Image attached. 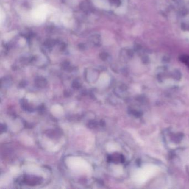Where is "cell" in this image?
Masks as SVG:
<instances>
[{"mask_svg": "<svg viewBox=\"0 0 189 189\" xmlns=\"http://www.w3.org/2000/svg\"><path fill=\"white\" fill-rule=\"evenodd\" d=\"M22 182L27 185L35 186L40 183V177L27 175L23 177Z\"/></svg>", "mask_w": 189, "mask_h": 189, "instance_id": "1", "label": "cell"}, {"mask_svg": "<svg viewBox=\"0 0 189 189\" xmlns=\"http://www.w3.org/2000/svg\"><path fill=\"white\" fill-rule=\"evenodd\" d=\"M35 85L39 88H44L47 84L46 79L42 76H37L35 79Z\"/></svg>", "mask_w": 189, "mask_h": 189, "instance_id": "2", "label": "cell"}, {"mask_svg": "<svg viewBox=\"0 0 189 189\" xmlns=\"http://www.w3.org/2000/svg\"><path fill=\"white\" fill-rule=\"evenodd\" d=\"M101 37L98 35H93L89 38V42L95 46H98L101 44Z\"/></svg>", "mask_w": 189, "mask_h": 189, "instance_id": "3", "label": "cell"}, {"mask_svg": "<svg viewBox=\"0 0 189 189\" xmlns=\"http://www.w3.org/2000/svg\"><path fill=\"white\" fill-rule=\"evenodd\" d=\"M123 158L121 155L118 154H114L113 155H110L108 157L109 161L114 162V163H118V162H123Z\"/></svg>", "mask_w": 189, "mask_h": 189, "instance_id": "4", "label": "cell"}, {"mask_svg": "<svg viewBox=\"0 0 189 189\" xmlns=\"http://www.w3.org/2000/svg\"><path fill=\"white\" fill-rule=\"evenodd\" d=\"M56 44V40H48L44 42V46L47 49H52L53 46H54Z\"/></svg>", "mask_w": 189, "mask_h": 189, "instance_id": "5", "label": "cell"}, {"mask_svg": "<svg viewBox=\"0 0 189 189\" xmlns=\"http://www.w3.org/2000/svg\"><path fill=\"white\" fill-rule=\"evenodd\" d=\"M180 60L182 63L186 65L189 68V56L188 55H182L180 57Z\"/></svg>", "mask_w": 189, "mask_h": 189, "instance_id": "6", "label": "cell"}, {"mask_svg": "<svg viewBox=\"0 0 189 189\" xmlns=\"http://www.w3.org/2000/svg\"><path fill=\"white\" fill-rule=\"evenodd\" d=\"M22 107L24 109V110H26L27 111L31 112L33 110V109L31 107V106L28 104V103L26 101H23V103L22 104Z\"/></svg>", "mask_w": 189, "mask_h": 189, "instance_id": "7", "label": "cell"}, {"mask_svg": "<svg viewBox=\"0 0 189 189\" xmlns=\"http://www.w3.org/2000/svg\"><path fill=\"white\" fill-rule=\"evenodd\" d=\"M97 121H90L88 123V126L90 128H95L97 126Z\"/></svg>", "mask_w": 189, "mask_h": 189, "instance_id": "8", "label": "cell"}, {"mask_svg": "<svg viewBox=\"0 0 189 189\" xmlns=\"http://www.w3.org/2000/svg\"><path fill=\"white\" fill-rule=\"evenodd\" d=\"M108 54L106 53H101L100 54V58H101V60H105L107 58H108Z\"/></svg>", "mask_w": 189, "mask_h": 189, "instance_id": "9", "label": "cell"}, {"mask_svg": "<svg viewBox=\"0 0 189 189\" xmlns=\"http://www.w3.org/2000/svg\"><path fill=\"white\" fill-rule=\"evenodd\" d=\"M72 87L73 88L78 89L80 87V84L77 81H74L72 84Z\"/></svg>", "mask_w": 189, "mask_h": 189, "instance_id": "10", "label": "cell"}, {"mask_svg": "<svg viewBox=\"0 0 189 189\" xmlns=\"http://www.w3.org/2000/svg\"><path fill=\"white\" fill-rule=\"evenodd\" d=\"M69 63L68 62H65L62 63V68L64 69H68L69 68Z\"/></svg>", "mask_w": 189, "mask_h": 189, "instance_id": "11", "label": "cell"}, {"mask_svg": "<svg viewBox=\"0 0 189 189\" xmlns=\"http://www.w3.org/2000/svg\"><path fill=\"white\" fill-rule=\"evenodd\" d=\"M110 2H112L113 4L119 5L120 4V0H109Z\"/></svg>", "mask_w": 189, "mask_h": 189, "instance_id": "12", "label": "cell"}, {"mask_svg": "<svg viewBox=\"0 0 189 189\" xmlns=\"http://www.w3.org/2000/svg\"><path fill=\"white\" fill-rule=\"evenodd\" d=\"M6 129H7V128H6V126L4 125L1 124V133H3V132H6Z\"/></svg>", "mask_w": 189, "mask_h": 189, "instance_id": "13", "label": "cell"}]
</instances>
